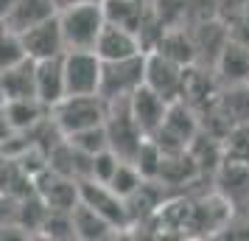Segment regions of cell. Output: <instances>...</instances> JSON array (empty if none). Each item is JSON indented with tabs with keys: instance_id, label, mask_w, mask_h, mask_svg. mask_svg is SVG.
<instances>
[{
	"instance_id": "4fadbf2b",
	"label": "cell",
	"mask_w": 249,
	"mask_h": 241,
	"mask_svg": "<svg viewBox=\"0 0 249 241\" xmlns=\"http://www.w3.org/2000/svg\"><path fill=\"white\" fill-rule=\"evenodd\" d=\"M213 73L221 87L249 84V48L235 42V39H227L213 65Z\"/></svg>"
},
{
	"instance_id": "8992f818",
	"label": "cell",
	"mask_w": 249,
	"mask_h": 241,
	"mask_svg": "<svg viewBox=\"0 0 249 241\" xmlns=\"http://www.w3.org/2000/svg\"><path fill=\"white\" fill-rule=\"evenodd\" d=\"M62 73L68 95H95L101 84V59L95 51H65Z\"/></svg>"
},
{
	"instance_id": "277c9868",
	"label": "cell",
	"mask_w": 249,
	"mask_h": 241,
	"mask_svg": "<svg viewBox=\"0 0 249 241\" xmlns=\"http://www.w3.org/2000/svg\"><path fill=\"white\" fill-rule=\"evenodd\" d=\"M199 115L193 112L185 101H171L168 104V112L162 118L160 129L151 135V140L157 143L160 149L165 151H185L188 143L193 140V135L199 132Z\"/></svg>"
},
{
	"instance_id": "ba28073f",
	"label": "cell",
	"mask_w": 249,
	"mask_h": 241,
	"mask_svg": "<svg viewBox=\"0 0 249 241\" xmlns=\"http://www.w3.org/2000/svg\"><path fill=\"white\" fill-rule=\"evenodd\" d=\"M79 202H84L87 207H92V210L101 213L104 219H109L118 230L129 224L126 202L115 194L109 185L95 183V180H79Z\"/></svg>"
},
{
	"instance_id": "d4e9b609",
	"label": "cell",
	"mask_w": 249,
	"mask_h": 241,
	"mask_svg": "<svg viewBox=\"0 0 249 241\" xmlns=\"http://www.w3.org/2000/svg\"><path fill=\"white\" fill-rule=\"evenodd\" d=\"M140 183H143V177H140V171L135 168V163L129 160H121L118 163V168H115V174L109 177V188H112L115 194L121 196V199H126V196H132L140 188Z\"/></svg>"
},
{
	"instance_id": "e0dca14e",
	"label": "cell",
	"mask_w": 249,
	"mask_h": 241,
	"mask_svg": "<svg viewBox=\"0 0 249 241\" xmlns=\"http://www.w3.org/2000/svg\"><path fill=\"white\" fill-rule=\"evenodd\" d=\"M215 17L230 39L249 48V0H215Z\"/></svg>"
},
{
	"instance_id": "7402d4cb",
	"label": "cell",
	"mask_w": 249,
	"mask_h": 241,
	"mask_svg": "<svg viewBox=\"0 0 249 241\" xmlns=\"http://www.w3.org/2000/svg\"><path fill=\"white\" fill-rule=\"evenodd\" d=\"M62 140L65 143H70L76 151H81V154H95V151L101 149H109L107 146V129L101 127H90V129H79V132H70V135H62Z\"/></svg>"
},
{
	"instance_id": "3957f363",
	"label": "cell",
	"mask_w": 249,
	"mask_h": 241,
	"mask_svg": "<svg viewBox=\"0 0 249 241\" xmlns=\"http://www.w3.org/2000/svg\"><path fill=\"white\" fill-rule=\"evenodd\" d=\"M104 129H107V146H109L121 160L132 163L135 151L140 149V143L146 140V135L140 132V127L135 124V118H132V112H129V98L107 101Z\"/></svg>"
},
{
	"instance_id": "d6986e66",
	"label": "cell",
	"mask_w": 249,
	"mask_h": 241,
	"mask_svg": "<svg viewBox=\"0 0 249 241\" xmlns=\"http://www.w3.org/2000/svg\"><path fill=\"white\" fill-rule=\"evenodd\" d=\"M104 6V17L107 23L124 25L129 31H140L143 23L148 17V3L146 0H101Z\"/></svg>"
},
{
	"instance_id": "f1b7e54d",
	"label": "cell",
	"mask_w": 249,
	"mask_h": 241,
	"mask_svg": "<svg viewBox=\"0 0 249 241\" xmlns=\"http://www.w3.org/2000/svg\"><path fill=\"white\" fill-rule=\"evenodd\" d=\"M14 3H17V0H0V20H3V17H6V12H9V9H12Z\"/></svg>"
},
{
	"instance_id": "cb8c5ba5",
	"label": "cell",
	"mask_w": 249,
	"mask_h": 241,
	"mask_svg": "<svg viewBox=\"0 0 249 241\" xmlns=\"http://www.w3.org/2000/svg\"><path fill=\"white\" fill-rule=\"evenodd\" d=\"M25 48H23V39L17 31H9L6 25H0V73L3 70L14 68V65H20L25 62Z\"/></svg>"
},
{
	"instance_id": "83f0119b",
	"label": "cell",
	"mask_w": 249,
	"mask_h": 241,
	"mask_svg": "<svg viewBox=\"0 0 249 241\" xmlns=\"http://www.w3.org/2000/svg\"><path fill=\"white\" fill-rule=\"evenodd\" d=\"M79 3H90V0H53V6L59 9H68V6H79Z\"/></svg>"
},
{
	"instance_id": "7a4b0ae2",
	"label": "cell",
	"mask_w": 249,
	"mask_h": 241,
	"mask_svg": "<svg viewBox=\"0 0 249 241\" xmlns=\"http://www.w3.org/2000/svg\"><path fill=\"white\" fill-rule=\"evenodd\" d=\"M53 124H56L59 135H70L79 129L101 127L107 118V101L101 95H65L59 104L51 107Z\"/></svg>"
},
{
	"instance_id": "5bb4252c",
	"label": "cell",
	"mask_w": 249,
	"mask_h": 241,
	"mask_svg": "<svg viewBox=\"0 0 249 241\" xmlns=\"http://www.w3.org/2000/svg\"><path fill=\"white\" fill-rule=\"evenodd\" d=\"M36 191H39V199L48 210H70L79 202V180L65 177L53 168L36 183Z\"/></svg>"
},
{
	"instance_id": "30bf717a",
	"label": "cell",
	"mask_w": 249,
	"mask_h": 241,
	"mask_svg": "<svg viewBox=\"0 0 249 241\" xmlns=\"http://www.w3.org/2000/svg\"><path fill=\"white\" fill-rule=\"evenodd\" d=\"M129 112L135 118V124L140 127V132H143L146 138H151L160 129L165 112H168V101H165L162 95H157L151 87L140 84V87L129 95Z\"/></svg>"
},
{
	"instance_id": "7c38bea8",
	"label": "cell",
	"mask_w": 249,
	"mask_h": 241,
	"mask_svg": "<svg viewBox=\"0 0 249 241\" xmlns=\"http://www.w3.org/2000/svg\"><path fill=\"white\" fill-rule=\"evenodd\" d=\"M34 95L45 110L59 104L65 93V73H62V56L39 59L34 62Z\"/></svg>"
},
{
	"instance_id": "603a6c76",
	"label": "cell",
	"mask_w": 249,
	"mask_h": 241,
	"mask_svg": "<svg viewBox=\"0 0 249 241\" xmlns=\"http://www.w3.org/2000/svg\"><path fill=\"white\" fill-rule=\"evenodd\" d=\"M132 163H135V168L140 171V177H143V180H157L160 163H162V149H160L151 138H146L143 143H140V149L135 151Z\"/></svg>"
},
{
	"instance_id": "6da1fadb",
	"label": "cell",
	"mask_w": 249,
	"mask_h": 241,
	"mask_svg": "<svg viewBox=\"0 0 249 241\" xmlns=\"http://www.w3.org/2000/svg\"><path fill=\"white\" fill-rule=\"evenodd\" d=\"M56 20H59L62 39H65V48L68 51H92L104 23H107L101 0H90V3L59 9Z\"/></svg>"
},
{
	"instance_id": "ac0fdd59",
	"label": "cell",
	"mask_w": 249,
	"mask_h": 241,
	"mask_svg": "<svg viewBox=\"0 0 249 241\" xmlns=\"http://www.w3.org/2000/svg\"><path fill=\"white\" fill-rule=\"evenodd\" d=\"M0 95H3V101L36 98L34 95V62L31 59H25V62L0 73Z\"/></svg>"
},
{
	"instance_id": "9c48e42d",
	"label": "cell",
	"mask_w": 249,
	"mask_h": 241,
	"mask_svg": "<svg viewBox=\"0 0 249 241\" xmlns=\"http://www.w3.org/2000/svg\"><path fill=\"white\" fill-rule=\"evenodd\" d=\"M25 48V56L31 62H39V59H51V56H62L68 48H65V39H62V28H59L56 14L42 20L39 25L28 28L20 34Z\"/></svg>"
},
{
	"instance_id": "2e32d148",
	"label": "cell",
	"mask_w": 249,
	"mask_h": 241,
	"mask_svg": "<svg viewBox=\"0 0 249 241\" xmlns=\"http://www.w3.org/2000/svg\"><path fill=\"white\" fill-rule=\"evenodd\" d=\"M70 222H73V239L104 241V239H112L115 233H118V227H115L109 219H104L101 213H95L84 202H76V205L70 207Z\"/></svg>"
},
{
	"instance_id": "44dd1931",
	"label": "cell",
	"mask_w": 249,
	"mask_h": 241,
	"mask_svg": "<svg viewBox=\"0 0 249 241\" xmlns=\"http://www.w3.org/2000/svg\"><path fill=\"white\" fill-rule=\"evenodd\" d=\"M221 151H224V160L249 166V121L227 129L221 138Z\"/></svg>"
},
{
	"instance_id": "f546056e",
	"label": "cell",
	"mask_w": 249,
	"mask_h": 241,
	"mask_svg": "<svg viewBox=\"0 0 249 241\" xmlns=\"http://www.w3.org/2000/svg\"><path fill=\"white\" fill-rule=\"evenodd\" d=\"M146 3H151V0H146Z\"/></svg>"
},
{
	"instance_id": "8fae6325",
	"label": "cell",
	"mask_w": 249,
	"mask_h": 241,
	"mask_svg": "<svg viewBox=\"0 0 249 241\" xmlns=\"http://www.w3.org/2000/svg\"><path fill=\"white\" fill-rule=\"evenodd\" d=\"M92 51L98 54L101 62H115V59H129V56H137V54H146L135 31L115 23H104Z\"/></svg>"
},
{
	"instance_id": "484cf974",
	"label": "cell",
	"mask_w": 249,
	"mask_h": 241,
	"mask_svg": "<svg viewBox=\"0 0 249 241\" xmlns=\"http://www.w3.org/2000/svg\"><path fill=\"white\" fill-rule=\"evenodd\" d=\"M39 230L48 239H73L70 210H45V216L39 222Z\"/></svg>"
},
{
	"instance_id": "5b68a950",
	"label": "cell",
	"mask_w": 249,
	"mask_h": 241,
	"mask_svg": "<svg viewBox=\"0 0 249 241\" xmlns=\"http://www.w3.org/2000/svg\"><path fill=\"white\" fill-rule=\"evenodd\" d=\"M143 65H146V54H137V56L129 59H115V62H101L98 95L104 101L129 98L143 84Z\"/></svg>"
},
{
	"instance_id": "9a60e30c",
	"label": "cell",
	"mask_w": 249,
	"mask_h": 241,
	"mask_svg": "<svg viewBox=\"0 0 249 241\" xmlns=\"http://www.w3.org/2000/svg\"><path fill=\"white\" fill-rule=\"evenodd\" d=\"M53 14H56L53 0H17L12 9L6 12V17L0 20V25H6L9 31L23 34V31H28V28L39 25L42 20L53 17Z\"/></svg>"
},
{
	"instance_id": "ffe728a7",
	"label": "cell",
	"mask_w": 249,
	"mask_h": 241,
	"mask_svg": "<svg viewBox=\"0 0 249 241\" xmlns=\"http://www.w3.org/2000/svg\"><path fill=\"white\" fill-rule=\"evenodd\" d=\"M45 107L36 101V98H17V101H6L3 115H6V124L12 129H28L34 127L36 121L42 118Z\"/></svg>"
},
{
	"instance_id": "4316f807",
	"label": "cell",
	"mask_w": 249,
	"mask_h": 241,
	"mask_svg": "<svg viewBox=\"0 0 249 241\" xmlns=\"http://www.w3.org/2000/svg\"><path fill=\"white\" fill-rule=\"evenodd\" d=\"M118 163H121V157H118L112 149L95 151V154L90 157V180L107 185L109 183V177L115 174V168H118Z\"/></svg>"
},
{
	"instance_id": "52a82bcc",
	"label": "cell",
	"mask_w": 249,
	"mask_h": 241,
	"mask_svg": "<svg viewBox=\"0 0 249 241\" xmlns=\"http://www.w3.org/2000/svg\"><path fill=\"white\" fill-rule=\"evenodd\" d=\"M143 84L162 95L165 101H179L182 84H185V68L171 62L157 51H146V65H143Z\"/></svg>"
}]
</instances>
